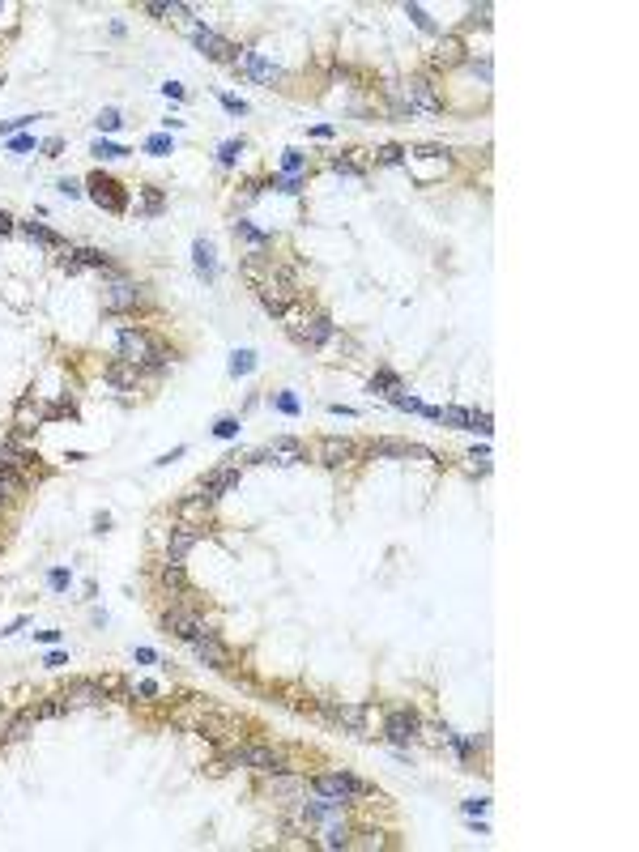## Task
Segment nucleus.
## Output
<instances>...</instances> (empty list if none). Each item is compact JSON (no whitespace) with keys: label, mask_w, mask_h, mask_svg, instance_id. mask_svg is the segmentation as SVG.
I'll return each instance as SVG.
<instances>
[{"label":"nucleus","mask_w":639,"mask_h":852,"mask_svg":"<svg viewBox=\"0 0 639 852\" xmlns=\"http://www.w3.org/2000/svg\"><path fill=\"white\" fill-rule=\"evenodd\" d=\"M328 166H333V171H341V175H362V171H366V162H358V158H350V154L328 158Z\"/></svg>","instance_id":"37"},{"label":"nucleus","mask_w":639,"mask_h":852,"mask_svg":"<svg viewBox=\"0 0 639 852\" xmlns=\"http://www.w3.org/2000/svg\"><path fill=\"white\" fill-rule=\"evenodd\" d=\"M137 303H145V286L141 282H111L107 290H103V307L107 311H132Z\"/></svg>","instance_id":"11"},{"label":"nucleus","mask_w":639,"mask_h":852,"mask_svg":"<svg viewBox=\"0 0 639 852\" xmlns=\"http://www.w3.org/2000/svg\"><path fill=\"white\" fill-rule=\"evenodd\" d=\"M90 154H94L98 162H115V158H128V149H124V145H115V141H94V145H90Z\"/></svg>","instance_id":"27"},{"label":"nucleus","mask_w":639,"mask_h":852,"mask_svg":"<svg viewBox=\"0 0 639 852\" xmlns=\"http://www.w3.org/2000/svg\"><path fill=\"white\" fill-rule=\"evenodd\" d=\"M192 43L201 47V52H205L209 60H226V64H235V60H239V47H235V43H226L222 35H213L209 26H192Z\"/></svg>","instance_id":"15"},{"label":"nucleus","mask_w":639,"mask_h":852,"mask_svg":"<svg viewBox=\"0 0 639 852\" xmlns=\"http://www.w3.org/2000/svg\"><path fill=\"white\" fill-rule=\"evenodd\" d=\"M307 784H311V793L333 797V801H346V806H354V801H362V797L375 793L366 780H358V775H350V771H324V775H311Z\"/></svg>","instance_id":"2"},{"label":"nucleus","mask_w":639,"mask_h":852,"mask_svg":"<svg viewBox=\"0 0 639 852\" xmlns=\"http://www.w3.org/2000/svg\"><path fill=\"white\" fill-rule=\"evenodd\" d=\"M417 733H422V720H417L413 708L388 712V720H384V737H388L392 746H409V742H417Z\"/></svg>","instance_id":"10"},{"label":"nucleus","mask_w":639,"mask_h":852,"mask_svg":"<svg viewBox=\"0 0 639 852\" xmlns=\"http://www.w3.org/2000/svg\"><path fill=\"white\" fill-rule=\"evenodd\" d=\"M162 584L175 588V592H184V588H188V584H184V567H179V563H166V567H162Z\"/></svg>","instance_id":"39"},{"label":"nucleus","mask_w":639,"mask_h":852,"mask_svg":"<svg viewBox=\"0 0 639 852\" xmlns=\"http://www.w3.org/2000/svg\"><path fill=\"white\" fill-rule=\"evenodd\" d=\"M64 699H68V708H94V704H103V699H111V690H107L103 678H77V682H68Z\"/></svg>","instance_id":"13"},{"label":"nucleus","mask_w":639,"mask_h":852,"mask_svg":"<svg viewBox=\"0 0 639 852\" xmlns=\"http://www.w3.org/2000/svg\"><path fill=\"white\" fill-rule=\"evenodd\" d=\"M21 235L35 239V243H47V247H64V239H60L56 231H47L43 222H35V217H30V222H21Z\"/></svg>","instance_id":"26"},{"label":"nucleus","mask_w":639,"mask_h":852,"mask_svg":"<svg viewBox=\"0 0 639 852\" xmlns=\"http://www.w3.org/2000/svg\"><path fill=\"white\" fill-rule=\"evenodd\" d=\"M239 486V465H217L209 478H201V486H196V494L209 498V503H217L222 494H230Z\"/></svg>","instance_id":"14"},{"label":"nucleus","mask_w":639,"mask_h":852,"mask_svg":"<svg viewBox=\"0 0 639 852\" xmlns=\"http://www.w3.org/2000/svg\"><path fill=\"white\" fill-rule=\"evenodd\" d=\"M315 708L324 712L333 724H346L354 737H366V712H371V708H362V704L358 708L354 704H333V699H315Z\"/></svg>","instance_id":"8"},{"label":"nucleus","mask_w":639,"mask_h":852,"mask_svg":"<svg viewBox=\"0 0 639 852\" xmlns=\"http://www.w3.org/2000/svg\"><path fill=\"white\" fill-rule=\"evenodd\" d=\"M490 13H495L490 5H473L469 9V26H490Z\"/></svg>","instance_id":"48"},{"label":"nucleus","mask_w":639,"mask_h":852,"mask_svg":"<svg viewBox=\"0 0 639 852\" xmlns=\"http://www.w3.org/2000/svg\"><path fill=\"white\" fill-rule=\"evenodd\" d=\"M294 324H290V337L299 341V345H311V349H320V345H328L333 341V320L324 316V311H315V316H307V320H299V316H290Z\"/></svg>","instance_id":"4"},{"label":"nucleus","mask_w":639,"mask_h":852,"mask_svg":"<svg viewBox=\"0 0 639 852\" xmlns=\"http://www.w3.org/2000/svg\"><path fill=\"white\" fill-rule=\"evenodd\" d=\"M366 456H375V461H384V456H426V461H435L426 447L405 443V439H371L366 443Z\"/></svg>","instance_id":"19"},{"label":"nucleus","mask_w":639,"mask_h":852,"mask_svg":"<svg viewBox=\"0 0 639 852\" xmlns=\"http://www.w3.org/2000/svg\"><path fill=\"white\" fill-rule=\"evenodd\" d=\"M268 188H277L286 196H299L303 192V175H277V180H268Z\"/></svg>","instance_id":"35"},{"label":"nucleus","mask_w":639,"mask_h":852,"mask_svg":"<svg viewBox=\"0 0 639 852\" xmlns=\"http://www.w3.org/2000/svg\"><path fill=\"white\" fill-rule=\"evenodd\" d=\"M9 149H17V154H26V149H35V137H9Z\"/></svg>","instance_id":"53"},{"label":"nucleus","mask_w":639,"mask_h":852,"mask_svg":"<svg viewBox=\"0 0 639 852\" xmlns=\"http://www.w3.org/2000/svg\"><path fill=\"white\" fill-rule=\"evenodd\" d=\"M282 166H286V175H303V171H307V154H303V149H286Z\"/></svg>","instance_id":"38"},{"label":"nucleus","mask_w":639,"mask_h":852,"mask_svg":"<svg viewBox=\"0 0 639 852\" xmlns=\"http://www.w3.org/2000/svg\"><path fill=\"white\" fill-rule=\"evenodd\" d=\"M60 665H68L64 652H47V669H60Z\"/></svg>","instance_id":"59"},{"label":"nucleus","mask_w":639,"mask_h":852,"mask_svg":"<svg viewBox=\"0 0 639 852\" xmlns=\"http://www.w3.org/2000/svg\"><path fill=\"white\" fill-rule=\"evenodd\" d=\"M405 13H409V17H413V21H417V26H422L426 35H435V17H431L422 5H405Z\"/></svg>","instance_id":"43"},{"label":"nucleus","mask_w":639,"mask_h":852,"mask_svg":"<svg viewBox=\"0 0 639 852\" xmlns=\"http://www.w3.org/2000/svg\"><path fill=\"white\" fill-rule=\"evenodd\" d=\"M273 405H277L282 414H290V418H294V414H299V396H294V392H277V396H273Z\"/></svg>","instance_id":"46"},{"label":"nucleus","mask_w":639,"mask_h":852,"mask_svg":"<svg viewBox=\"0 0 639 852\" xmlns=\"http://www.w3.org/2000/svg\"><path fill=\"white\" fill-rule=\"evenodd\" d=\"M397 94H401V103H405L409 111H426V115L444 111V98H439V90H435L431 77H409V81H401Z\"/></svg>","instance_id":"3"},{"label":"nucleus","mask_w":639,"mask_h":852,"mask_svg":"<svg viewBox=\"0 0 639 852\" xmlns=\"http://www.w3.org/2000/svg\"><path fill=\"white\" fill-rule=\"evenodd\" d=\"M439 422L456 426V431H469V409H456V405H448V409H439Z\"/></svg>","instance_id":"36"},{"label":"nucleus","mask_w":639,"mask_h":852,"mask_svg":"<svg viewBox=\"0 0 639 852\" xmlns=\"http://www.w3.org/2000/svg\"><path fill=\"white\" fill-rule=\"evenodd\" d=\"M486 806H490V801H486V797H473V801H464V814H482Z\"/></svg>","instance_id":"55"},{"label":"nucleus","mask_w":639,"mask_h":852,"mask_svg":"<svg viewBox=\"0 0 639 852\" xmlns=\"http://www.w3.org/2000/svg\"><path fill=\"white\" fill-rule=\"evenodd\" d=\"M107 529H111V516L98 512V516H94V533H107Z\"/></svg>","instance_id":"56"},{"label":"nucleus","mask_w":639,"mask_h":852,"mask_svg":"<svg viewBox=\"0 0 639 852\" xmlns=\"http://www.w3.org/2000/svg\"><path fill=\"white\" fill-rule=\"evenodd\" d=\"M209 507H213V503H209V498H201L196 490H192L188 498H179V516H184V524H196L201 516H209Z\"/></svg>","instance_id":"25"},{"label":"nucleus","mask_w":639,"mask_h":852,"mask_svg":"<svg viewBox=\"0 0 639 852\" xmlns=\"http://www.w3.org/2000/svg\"><path fill=\"white\" fill-rule=\"evenodd\" d=\"M222 763H226V767H252V771H264V775H282V771H290V763H286V755H282V750H273V746H260V742H248V746H230Z\"/></svg>","instance_id":"1"},{"label":"nucleus","mask_w":639,"mask_h":852,"mask_svg":"<svg viewBox=\"0 0 639 852\" xmlns=\"http://www.w3.org/2000/svg\"><path fill=\"white\" fill-rule=\"evenodd\" d=\"M64 712H72L64 695H56V699H43V704H35V716H39V720H52V716H64Z\"/></svg>","instance_id":"29"},{"label":"nucleus","mask_w":639,"mask_h":852,"mask_svg":"<svg viewBox=\"0 0 639 852\" xmlns=\"http://www.w3.org/2000/svg\"><path fill=\"white\" fill-rule=\"evenodd\" d=\"M9 724H13V716L0 712V742H9Z\"/></svg>","instance_id":"60"},{"label":"nucleus","mask_w":639,"mask_h":852,"mask_svg":"<svg viewBox=\"0 0 639 852\" xmlns=\"http://www.w3.org/2000/svg\"><path fill=\"white\" fill-rule=\"evenodd\" d=\"M162 205H166V196H162L158 188H145V192H141V213H145V217L162 213Z\"/></svg>","instance_id":"34"},{"label":"nucleus","mask_w":639,"mask_h":852,"mask_svg":"<svg viewBox=\"0 0 639 852\" xmlns=\"http://www.w3.org/2000/svg\"><path fill=\"white\" fill-rule=\"evenodd\" d=\"M256 371V349H235L230 354V375H252Z\"/></svg>","instance_id":"30"},{"label":"nucleus","mask_w":639,"mask_h":852,"mask_svg":"<svg viewBox=\"0 0 639 852\" xmlns=\"http://www.w3.org/2000/svg\"><path fill=\"white\" fill-rule=\"evenodd\" d=\"M184 452H188V447H175V452H166V456H158V461H154V465H170V461H179V456H184Z\"/></svg>","instance_id":"61"},{"label":"nucleus","mask_w":639,"mask_h":852,"mask_svg":"<svg viewBox=\"0 0 639 852\" xmlns=\"http://www.w3.org/2000/svg\"><path fill=\"white\" fill-rule=\"evenodd\" d=\"M222 107H226L230 115H248V103H243V98H235V94H222Z\"/></svg>","instance_id":"51"},{"label":"nucleus","mask_w":639,"mask_h":852,"mask_svg":"<svg viewBox=\"0 0 639 852\" xmlns=\"http://www.w3.org/2000/svg\"><path fill=\"white\" fill-rule=\"evenodd\" d=\"M39 422H43V409H39L35 392L17 396V409H13V431H17V435H35V431H39Z\"/></svg>","instance_id":"20"},{"label":"nucleus","mask_w":639,"mask_h":852,"mask_svg":"<svg viewBox=\"0 0 639 852\" xmlns=\"http://www.w3.org/2000/svg\"><path fill=\"white\" fill-rule=\"evenodd\" d=\"M115 349H119V358L141 367L145 358H150V349H154V337L145 333V329H132V324H119V333H115Z\"/></svg>","instance_id":"6"},{"label":"nucleus","mask_w":639,"mask_h":852,"mask_svg":"<svg viewBox=\"0 0 639 852\" xmlns=\"http://www.w3.org/2000/svg\"><path fill=\"white\" fill-rule=\"evenodd\" d=\"M81 260V269H111V260H107V252H98V247H81V252H72Z\"/></svg>","instance_id":"33"},{"label":"nucleus","mask_w":639,"mask_h":852,"mask_svg":"<svg viewBox=\"0 0 639 852\" xmlns=\"http://www.w3.org/2000/svg\"><path fill=\"white\" fill-rule=\"evenodd\" d=\"M90 200L98 209H111V213H124L128 209V188L124 184H115L111 175H90Z\"/></svg>","instance_id":"5"},{"label":"nucleus","mask_w":639,"mask_h":852,"mask_svg":"<svg viewBox=\"0 0 639 852\" xmlns=\"http://www.w3.org/2000/svg\"><path fill=\"white\" fill-rule=\"evenodd\" d=\"M162 94H166V98H184V86H179V81H166Z\"/></svg>","instance_id":"58"},{"label":"nucleus","mask_w":639,"mask_h":852,"mask_svg":"<svg viewBox=\"0 0 639 852\" xmlns=\"http://www.w3.org/2000/svg\"><path fill=\"white\" fill-rule=\"evenodd\" d=\"M303 456H307L303 439H294V435H277L268 447H260V452H256L252 461H256V465H282V469H286V465H299Z\"/></svg>","instance_id":"7"},{"label":"nucleus","mask_w":639,"mask_h":852,"mask_svg":"<svg viewBox=\"0 0 639 852\" xmlns=\"http://www.w3.org/2000/svg\"><path fill=\"white\" fill-rule=\"evenodd\" d=\"M405 154H409V149H401V145H384L380 154H375V162H384V166H401Z\"/></svg>","instance_id":"40"},{"label":"nucleus","mask_w":639,"mask_h":852,"mask_svg":"<svg viewBox=\"0 0 639 852\" xmlns=\"http://www.w3.org/2000/svg\"><path fill=\"white\" fill-rule=\"evenodd\" d=\"M354 456H358V443H354V439L328 435V439H320V443H315V461H320V465H328V469H341V465H350Z\"/></svg>","instance_id":"12"},{"label":"nucleus","mask_w":639,"mask_h":852,"mask_svg":"<svg viewBox=\"0 0 639 852\" xmlns=\"http://www.w3.org/2000/svg\"><path fill=\"white\" fill-rule=\"evenodd\" d=\"M47 584H52V588H56V592H64V588H68V584H72V575H68V571H64V567H56V571H47Z\"/></svg>","instance_id":"47"},{"label":"nucleus","mask_w":639,"mask_h":852,"mask_svg":"<svg viewBox=\"0 0 639 852\" xmlns=\"http://www.w3.org/2000/svg\"><path fill=\"white\" fill-rule=\"evenodd\" d=\"M132 657H137L141 665H154V661H158V657H154V648H137V652H132Z\"/></svg>","instance_id":"57"},{"label":"nucleus","mask_w":639,"mask_h":852,"mask_svg":"<svg viewBox=\"0 0 639 852\" xmlns=\"http://www.w3.org/2000/svg\"><path fill=\"white\" fill-rule=\"evenodd\" d=\"M366 388H371V392H392V388H401V380H397L392 371H380V375H375V380L366 384Z\"/></svg>","instance_id":"44"},{"label":"nucleus","mask_w":639,"mask_h":852,"mask_svg":"<svg viewBox=\"0 0 639 852\" xmlns=\"http://www.w3.org/2000/svg\"><path fill=\"white\" fill-rule=\"evenodd\" d=\"M103 380H107L111 388H119V392H132L137 380H141V367H132V362H124V358H115V362L103 371Z\"/></svg>","instance_id":"21"},{"label":"nucleus","mask_w":639,"mask_h":852,"mask_svg":"<svg viewBox=\"0 0 639 852\" xmlns=\"http://www.w3.org/2000/svg\"><path fill=\"white\" fill-rule=\"evenodd\" d=\"M235 239H243V243H252L256 252H264V243H268V235H264V231H256L252 222H235Z\"/></svg>","instance_id":"28"},{"label":"nucleus","mask_w":639,"mask_h":852,"mask_svg":"<svg viewBox=\"0 0 639 852\" xmlns=\"http://www.w3.org/2000/svg\"><path fill=\"white\" fill-rule=\"evenodd\" d=\"M56 188H60V196H81V184H77V180H60Z\"/></svg>","instance_id":"54"},{"label":"nucleus","mask_w":639,"mask_h":852,"mask_svg":"<svg viewBox=\"0 0 639 852\" xmlns=\"http://www.w3.org/2000/svg\"><path fill=\"white\" fill-rule=\"evenodd\" d=\"M409 154H417V158H444L448 149H439V145H417V149H409Z\"/></svg>","instance_id":"52"},{"label":"nucleus","mask_w":639,"mask_h":852,"mask_svg":"<svg viewBox=\"0 0 639 852\" xmlns=\"http://www.w3.org/2000/svg\"><path fill=\"white\" fill-rule=\"evenodd\" d=\"M162 631H170L175 639L192 643L196 635H205L209 626L201 622V614H192V610H184V606H170V610H162Z\"/></svg>","instance_id":"9"},{"label":"nucleus","mask_w":639,"mask_h":852,"mask_svg":"<svg viewBox=\"0 0 639 852\" xmlns=\"http://www.w3.org/2000/svg\"><path fill=\"white\" fill-rule=\"evenodd\" d=\"M213 435H217V439H235V435H239V418H217V422H213Z\"/></svg>","instance_id":"45"},{"label":"nucleus","mask_w":639,"mask_h":852,"mask_svg":"<svg viewBox=\"0 0 639 852\" xmlns=\"http://www.w3.org/2000/svg\"><path fill=\"white\" fill-rule=\"evenodd\" d=\"M196 541H201V524H175L166 537V563H184Z\"/></svg>","instance_id":"18"},{"label":"nucleus","mask_w":639,"mask_h":852,"mask_svg":"<svg viewBox=\"0 0 639 852\" xmlns=\"http://www.w3.org/2000/svg\"><path fill=\"white\" fill-rule=\"evenodd\" d=\"M192 652L201 657L205 665H213V669H230V648H226L222 639H217L213 626H209L205 635H196V639H192Z\"/></svg>","instance_id":"17"},{"label":"nucleus","mask_w":639,"mask_h":852,"mask_svg":"<svg viewBox=\"0 0 639 852\" xmlns=\"http://www.w3.org/2000/svg\"><path fill=\"white\" fill-rule=\"evenodd\" d=\"M137 690H141V699H154V695H158V686H154V682H141Z\"/></svg>","instance_id":"62"},{"label":"nucleus","mask_w":639,"mask_h":852,"mask_svg":"<svg viewBox=\"0 0 639 852\" xmlns=\"http://www.w3.org/2000/svg\"><path fill=\"white\" fill-rule=\"evenodd\" d=\"M350 848H384V835H380V831H366L362 840H350Z\"/></svg>","instance_id":"50"},{"label":"nucleus","mask_w":639,"mask_h":852,"mask_svg":"<svg viewBox=\"0 0 639 852\" xmlns=\"http://www.w3.org/2000/svg\"><path fill=\"white\" fill-rule=\"evenodd\" d=\"M469 431H482V435H490V414H486V409H482V414H478V409L469 414Z\"/></svg>","instance_id":"49"},{"label":"nucleus","mask_w":639,"mask_h":852,"mask_svg":"<svg viewBox=\"0 0 639 852\" xmlns=\"http://www.w3.org/2000/svg\"><path fill=\"white\" fill-rule=\"evenodd\" d=\"M192 256H196V273H201L205 282H213V278H217V256H213V243H209V239H196V243H192Z\"/></svg>","instance_id":"22"},{"label":"nucleus","mask_w":639,"mask_h":852,"mask_svg":"<svg viewBox=\"0 0 639 852\" xmlns=\"http://www.w3.org/2000/svg\"><path fill=\"white\" fill-rule=\"evenodd\" d=\"M94 124H98V128H103V133H115V128H119V124H124V119H119V111H115V107H103Z\"/></svg>","instance_id":"42"},{"label":"nucleus","mask_w":639,"mask_h":852,"mask_svg":"<svg viewBox=\"0 0 639 852\" xmlns=\"http://www.w3.org/2000/svg\"><path fill=\"white\" fill-rule=\"evenodd\" d=\"M52 418H77V405H72L68 396H60L52 405H43V422H52Z\"/></svg>","instance_id":"31"},{"label":"nucleus","mask_w":639,"mask_h":852,"mask_svg":"<svg viewBox=\"0 0 639 852\" xmlns=\"http://www.w3.org/2000/svg\"><path fill=\"white\" fill-rule=\"evenodd\" d=\"M9 231H13V217H9L5 209H0V235H9Z\"/></svg>","instance_id":"63"},{"label":"nucleus","mask_w":639,"mask_h":852,"mask_svg":"<svg viewBox=\"0 0 639 852\" xmlns=\"http://www.w3.org/2000/svg\"><path fill=\"white\" fill-rule=\"evenodd\" d=\"M350 840H354V831L346 822H324V831H320V848H350Z\"/></svg>","instance_id":"24"},{"label":"nucleus","mask_w":639,"mask_h":852,"mask_svg":"<svg viewBox=\"0 0 639 852\" xmlns=\"http://www.w3.org/2000/svg\"><path fill=\"white\" fill-rule=\"evenodd\" d=\"M452 64H464V43L456 35H448L435 52V68H452Z\"/></svg>","instance_id":"23"},{"label":"nucleus","mask_w":639,"mask_h":852,"mask_svg":"<svg viewBox=\"0 0 639 852\" xmlns=\"http://www.w3.org/2000/svg\"><path fill=\"white\" fill-rule=\"evenodd\" d=\"M145 154H158V158H162V154H175V145H170V137H166V133H158V137L145 141Z\"/></svg>","instance_id":"41"},{"label":"nucleus","mask_w":639,"mask_h":852,"mask_svg":"<svg viewBox=\"0 0 639 852\" xmlns=\"http://www.w3.org/2000/svg\"><path fill=\"white\" fill-rule=\"evenodd\" d=\"M243 149H248V141H243V137H235V141H222V149H217V162H222V166H235Z\"/></svg>","instance_id":"32"},{"label":"nucleus","mask_w":639,"mask_h":852,"mask_svg":"<svg viewBox=\"0 0 639 852\" xmlns=\"http://www.w3.org/2000/svg\"><path fill=\"white\" fill-rule=\"evenodd\" d=\"M235 68H239V72H248V77H252V81H260V86H277V81H282V68H277L273 60H264L260 52H239Z\"/></svg>","instance_id":"16"}]
</instances>
